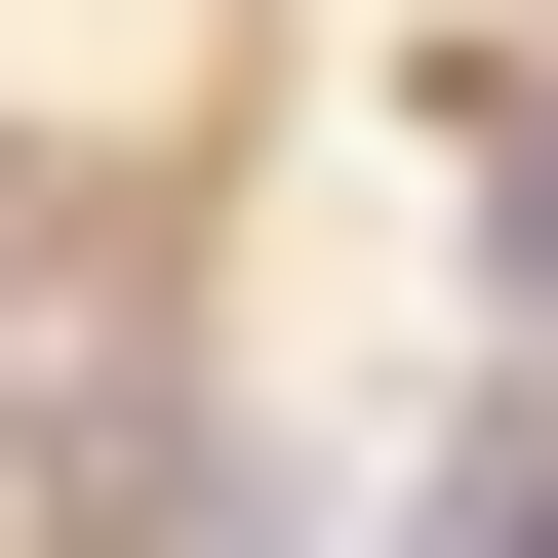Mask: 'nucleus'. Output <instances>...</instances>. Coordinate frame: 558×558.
<instances>
[{
	"label": "nucleus",
	"instance_id": "f257e3e1",
	"mask_svg": "<svg viewBox=\"0 0 558 558\" xmlns=\"http://www.w3.org/2000/svg\"><path fill=\"white\" fill-rule=\"evenodd\" d=\"M439 558H558V399H478V439H439Z\"/></svg>",
	"mask_w": 558,
	"mask_h": 558
},
{
	"label": "nucleus",
	"instance_id": "f03ea898",
	"mask_svg": "<svg viewBox=\"0 0 558 558\" xmlns=\"http://www.w3.org/2000/svg\"><path fill=\"white\" fill-rule=\"evenodd\" d=\"M478 279H519V319H558V81L478 120Z\"/></svg>",
	"mask_w": 558,
	"mask_h": 558
}]
</instances>
